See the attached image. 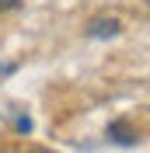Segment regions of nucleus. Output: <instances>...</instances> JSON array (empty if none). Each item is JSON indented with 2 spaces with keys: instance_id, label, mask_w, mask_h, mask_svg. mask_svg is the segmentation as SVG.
<instances>
[{
  "instance_id": "obj_1",
  "label": "nucleus",
  "mask_w": 150,
  "mask_h": 153,
  "mask_svg": "<svg viewBox=\"0 0 150 153\" xmlns=\"http://www.w3.org/2000/svg\"><path fill=\"white\" fill-rule=\"evenodd\" d=\"M119 18H94V21H87V38H115L119 35Z\"/></svg>"
},
{
  "instance_id": "obj_2",
  "label": "nucleus",
  "mask_w": 150,
  "mask_h": 153,
  "mask_svg": "<svg viewBox=\"0 0 150 153\" xmlns=\"http://www.w3.org/2000/svg\"><path fill=\"white\" fill-rule=\"evenodd\" d=\"M108 139L119 143V146H133L136 143V132H133V125L126 118H115V122H108Z\"/></svg>"
},
{
  "instance_id": "obj_3",
  "label": "nucleus",
  "mask_w": 150,
  "mask_h": 153,
  "mask_svg": "<svg viewBox=\"0 0 150 153\" xmlns=\"http://www.w3.org/2000/svg\"><path fill=\"white\" fill-rule=\"evenodd\" d=\"M14 125H18V132H32V118H25V115H18Z\"/></svg>"
},
{
  "instance_id": "obj_4",
  "label": "nucleus",
  "mask_w": 150,
  "mask_h": 153,
  "mask_svg": "<svg viewBox=\"0 0 150 153\" xmlns=\"http://www.w3.org/2000/svg\"><path fill=\"white\" fill-rule=\"evenodd\" d=\"M21 7V0H0V14H4V10H18Z\"/></svg>"
}]
</instances>
